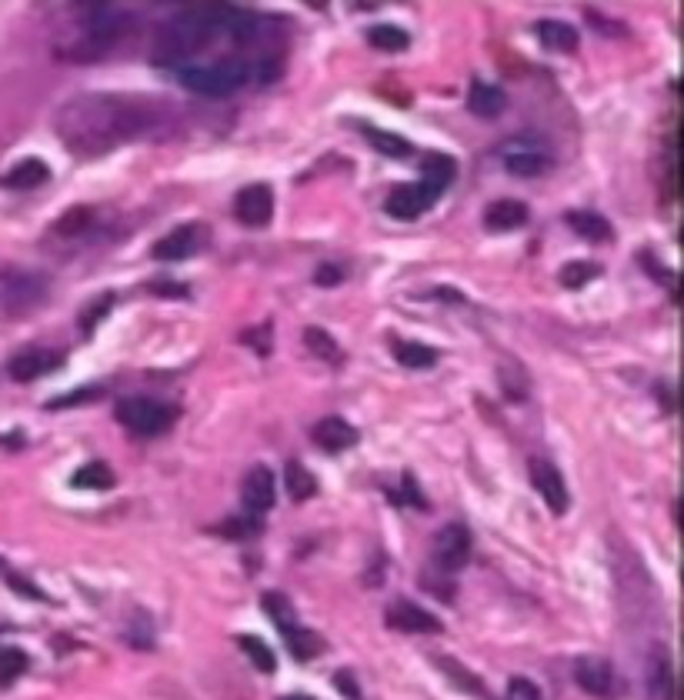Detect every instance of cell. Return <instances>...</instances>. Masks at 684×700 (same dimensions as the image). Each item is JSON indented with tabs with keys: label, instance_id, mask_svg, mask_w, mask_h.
Returning <instances> with one entry per match:
<instances>
[{
	"label": "cell",
	"instance_id": "60d3db41",
	"mask_svg": "<svg viewBox=\"0 0 684 700\" xmlns=\"http://www.w3.org/2000/svg\"><path fill=\"white\" fill-rule=\"evenodd\" d=\"M334 687L341 690L344 697H351V700H358V697H361V690H358V684H354L351 670H337V674H334Z\"/></svg>",
	"mask_w": 684,
	"mask_h": 700
},
{
	"label": "cell",
	"instance_id": "d4e9b609",
	"mask_svg": "<svg viewBox=\"0 0 684 700\" xmlns=\"http://www.w3.org/2000/svg\"><path fill=\"white\" fill-rule=\"evenodd\" d=\"M394 354H398L401 364L411 370H428L438 364V350L428 344H418V340H398V344H394Z\"/></svg>",
	"mask_w": 684,
	"mask_h": 700
},
{
	"label": "cell",
	"instance_id": "e0dca14e",
	"mask_svg": "<svg viewBox=\"0 0 684 700\" xmlns=\"http://www.w3.org/2000/svg\"><path fill=\"white\" fill-rule=\"evenodd\" d=\"M504 107H508V94L498 87V84H484V80H474L471 90H468V110L474 117H498L504 114Z\"/></svg>",
	"mask_w": 684,
	"mask_h": 700
},
{
	"label": "cell",
	"instance_id": "1f68e13d",
	"mask_svg": "<svg viewBox=\"0 0 684 700\" xmlns=\"http://www.w3.org/2000/svg\"><path fill=\"white\" fill-rule=\"evenodd\" d=\"M594 277H601V267L591 264V260H571V264L561 267V284L568 290H578L584 284H591Z\"/></svg>",
	"mask_w": 684,
	"mask_h": 700
},
{
	"label": "cell",
	"instance_id": "cb8c5ba5",
	"mask_svg": "<svg viewBox=\"0 0 684 700\" xmlns=\"http://www.w3.org/2000/svg\"><path fill=\"white\" fill-rule=\"evenodd\" d=\"M71 484L77 490H111L117 484V477H114V470L104 464V460H91V464L77 467Z\"/></svg>",
	"mask_w": 684,
	"mask_h": 700
},
{
	"label": "cell",
	"instance_id": "8fae6325",
	"mask_svg": "<svg viewBox=\"0 0 684 700\" xmlns=\"http://www.w3.org/2000/svg\"><path fill=\"white\" fill-rule=\"evenodd\" d=\"M431 207H434V200L421 184L394 187L388 194V200H384V210H388L391 217H398V220H418L424 210H431Z\"/></svg>",
	"mask_w": 684,
	"mask_h": 700
},
{
	"label": "cell",
	"instance_id": "7402d4cb",
	"mask_svg": "<svg viewBox=\"0 0 684 700\" xmlns=\"http://www.w3.org/2000/svg\"><path fill=\"white\" fill-rule=\"evenodd\" d=\"M648 697L651 700H674V674H671V660L664 657V650H658V654L651 657Z\"/></svg>",
	"mask_w": 684,
	"mask_h": 700
},
{
	"label": "cell",
	"instance_id": "8992f818",
	"mask_svg": "<svg viewBox=\"0 0 684 700\" xmlns=\"http://www.w3.org/2000/svg\"><path fill=\"white\" fill-rule=\"evenodd\" d=\"M384 624L401 630V634H438V630H441V620L434 617L431 610L418 607L408 597L394 600V604L388 607V614H384Z\"/></svg>",
	"mask_w": 684,
	"mask_h": 700
},
{
	"label": "cell",
	"instance_id": "e575fe53",
	"mask_svg": "<svg viewBox=\"0 0 684 700\" xmlns=\"http://www.w3.org/2000/svg\"><path fill=\"white\" fill-rule=\"evenodd\" d=\"M84 227H91V210L87 207H74L71 214H64L57 220V230H61V234H81Z\"/></svg>",
	"mask_w": 684,
	"mask_h": 700
},
{
	"label": "cell",
	"instance_id": "52a82bcc",
	"mask_svg": "<svg viewBox=\"0 0 684 700\" xmlns=\"http://www.w3.org/2000/svg\"><path fill=\"white\" fill-rule=\"evenodd\" d=\"M204 244H207L204 224H181L177 230H171V234H164L161 240H157L151 254L157 260H187V257H194Z\"/></svg>",
	"mask_w": 684,
	"mask_h": 700
},
{
	"label": "cell",
	"instance_id": "30bf717a",
	"mask_svg": "<svg viewBox=\"0 0 684 700\" xmlns=\"http://www.w3.org/2000/svg\"><path fill=\"white\" fill-rule=\"evenodd\" d=\"M47 284L41 277H31V274H0V304L11 307V310H21V307H31L37 300L44 297Z\"/></svg>",
	"mask_w": 684,
	"mask_h": 700
},
{
	"label": "cell",
	"instance_id": "7a4b0ae2",
	"mask_svg": "<svg viewBox=\"0 0 684 700\" xmlns=\"http://www.w3.org/2000/svg\"><path fill=\"white\" fill-rule=\"evenodd\" d=\"M247 80H251V64H247V60H217V64H207V67L181 70V84L204 97L237 94Z\"/></svg>",
	"mask_w": 684,
	"mask_h": 700
},
{
	"label": "cell",
	"instance_id": "5b68a950",
	"mask_svg": "<svg viewBox=\"0 0 684 700\" xmlns=\"http://www.w3.org/2000/svg\"><path fill=\"white\" fill-rule=\"evenodd\" d=\"M528 474H531L534 490H538L544 504L551 507V514H568V507H571V494H568V487H564L561 470L554 467L551 460L534 457L531 464H528Z\"/></svg>",
	"mask_w": 684,
	"mask_h": 700
},
{
	"label": "cell",
	"instance_id": "7bdbcfd3",
	"mask_svg": "<svg viewBox=\"0 0 684 700\" xmlns=\"http://www.w3.org/2000/svg\"><path fill=\"white\" fill-rule=\"evenodd\" d=\"M147 290H154V294H167V297H184L187 294V287L181 284H167V280H154Z\"/></svg>",
	"mask_w": 684,
	"mask_h": 700
},
{
	"label": "cell",
	"instance_id": "f546056e",
	"mask_svg": "<svg viewBox=\"0 0 684 700\" xmlns=\"http://www.w3.org/2000/svg\"><path fill=\"white\" fill-rule=\"evenodd\" d=\"M237 644H241V650L247 654V660H251V664H254L257 670H261V674H274L277 660H274V654H271V647H267L261 637L241 634V637H237Z\"/></svg>",
	"mask_w": 684,
	"mask_h": 700
},
{
	"label": "cell",
	"instance_id": "836d02e7",
	"mask_svg": "<svg viewBox=\"0 0 684 700\" xmlns=\"http://www.w3.org/2000/svg\"><path fill=\"white\" fill-rule=\"evenodd\" d=\"M111 304H114V294H104L101 300H91V304H87V310L81 314V330H84V334H91L97 320H104L107 314H111Z\"/></svg>",
	"mask_w": 684,
	"mask_h": 700
},
{
	"label": "cell",
	"instance_id": "ab89813d",
	"mask_svg": "<svg viewBox=\"0 0 684 700\" xmlns=\"http://www.w3.org/2000/svg\"><path fill=\"white\" fill-rule=\"evenodd\" d=\"M254 530H261V520L231 517V524H221V527H217V534H227V537H247V534H254Z\"/></svg>",
	"mask_w": 684,
	"mask_h": 700
},
{
	"label": "cell",
	"instance_id": "ac0fdd59",
	"mask_svg": "<svg viewBox=\"0 0 684 700\" xmlns=\"http://www.w3.org/2000/svg\"><path fill=\"white\" fill-rule=\"evenodd\" d=\"M47 180H51V167L37 157H27V160H21V164H14L11 170H7V174L0 177V184H4L7 190H37L41 184H47Z\"/></svg>",
	"mask_w": 684,
	"mask_h": 700
},
{
	"label": "cell",
	"instance_id": "f35d334b",
	"mask_svg": "<svg viewBox=\"0 0 684 700\" xmlns=\"http://www.w3.org/2000/svg\"><path fill=\"white\" fill-rule=\"evenodd\" d=\"M508 700H541V690L528 677H511L508 684Z\"/></svg>",
	"mask_w": 684,
	"mask_h": 700
},
{
	"label": "cell",
	"instance_id": "484cf974",
	"mask_svg": "<svg viewBox=\"0 0 684 700\" xmlns=\"http://www.w3.org/2000/svg\"><path fill=\"white\" fill-rule=\"evenodd\" d=\"M304 344H307V350H311L317 360H327V364H341L344 350L337 347V340L327 334L324 327H307L304 330Z\"/></svg>",
	"mask_w": 684,
	"mask_h": 700
},
{
	"label": "cell",
	"instance_id": "ba28073f",
	"mask_svg": "<svg viewBox=\"0 0 684 700\" xmlns=\"http://www.w3.org/2000/svg\"><path fill=\"white\" fill-rule=\"evenodd\" d=\"M234 217L244 227H264L274 217V190L267 184H251L234 197Z\"/></svg>",
	"mask_w": 684,
	"mask_h": 700
},
{
	"label": "cell",
	"instance_id": "9c48e42d",
	"mask_svg": "<svg viewBox=\"0 0 684 700\" xmlns=\"http://www.w3.org/2000/svg\"><path fill=\"white\" fill-rule=\"evenodd\" d=\"M574 680H578L581 690H588L591 697H611L614 687H618V680H614V670L604 657H581L578 664H574Z\"/></svg>",
	"mask_w": 684,
	"mask_h": 700
},
{
	"label": "cell",
	"instance_id": "d6986e66",
	"mask_svg": "<svg viewBox=\"0 0 684 700\" xmlns=\"http://www.w3.org/2000/svg\"><path fill=\"white\" fill-rule=\"evenodd\" d=\"M277 630H281L284 644L291 647V654L297 660H311V657H317L324 650V640L317 637V634H311V630H304L294 617L291 620H281V624H277Z\"/></svg>",
	"mask_w": 684,
	"mask_h": 700
},
{
	"label": "cell",
	"instance_id": "4dcf8cb0",
	"mask_svg": "<svg viewBox=\"0 0 684 700\" xmlns=\"http://www.w3.org/2000/svg\"><path fill=\"white\" fill-rule=\"evenodd\" d=\"M364 137L371 140L374 150H381L384 157H408L411 154V144L398 134H388V130H378V127H361Z\"/></svg>",
	"mask_w": 684,
	"mask_h": 700
},
{
	"label": "cell",
	"instance_id": "44dd1931",
	"mask_svg": "<svg viewBox=\"0 0 684 700\" xmlns=\"http://www.w3.org/2000/svg\"><path fill=\"white\" fill-rule=\"evenodd\" d=\"M504 167H508L514 177H541L544 170L551 167V157H544L531 147H521V150H508V154H504Z\"/></svg>",
	"mask_w": 684,
	"mask_h": 700
},
{
	"label": "cell",
	"instance_id": "603a6c76",
	"mask_svg": "<svg viewBox=\"0 0 684 700\" xmlns=\"http://www.w3.org/2000/svg\"><path fill=\"white\" fill-rule=\"evenodd\" d=\"M568 224H571V230L578 237H584V240H591V244H601V240H611V224L604 217H598V214H591V210H571L568 214Z\"/></svg>",
	"mask_w": 684,
	"mask_h": 700
},
{
	"label": "cell",
	"instance_id": "d590c367",
	"mask_svg": "<svg viewBox=\"0 0 684 700\" xmlns=\"http://www.w3.org/2000/svg\"><path fill=\"white\" fill-rule=\"evenodd\" d=\"M101 394H104L101 387H81V390H74V394L54 397L47 407H51V410H57V407H77V404H87V400H101Z\"/></svg>",
	"mask_w": 684,
	"mask_h": 700
},
{
	"label": "cell",
	"instance_id": "9a60e30c",
	"mask_svg": "<svg viewBox=\"0 0 684 700\" xmlns=\"http://www.w3.org/2000/svg\"><path fill=\"white\" fill-rule=\"evenodd\" d=\"M314 440H317V447L327 450V454H341V450H351L354 444H358V430H354L344 417H324V420H317Z\"/></svg>",
	"mask_w": 684,
	"mask_h": 700
},
{
	"label": "cell",
	"instance_id": "b9f144b4",
	"mask_svg": "<svg viewBox=\"0 0 684 700\" xmlns=\"http://www.w3.org/2000/svg\"><path fill=\"white\" fill-rule=\"evenodd\" d=\"M314 280H317L321 287H334V284H341V280H344V270L334 267V264H324V267H317Z\"/></svg>",
	"mask_w": 684,
	"mask_h": 700
},
{
	"label": "cell",
	"instance_id": "5bb4252c",
	"mask_svg": "<svg viewBox=\"0 0 684 700\" xmlns=\"http://www.w3.org/2000/svg\"><path fill=\"white\" fill-rule=\"evenodd\" d=\"M54 367H61V354H51V350H27V354H17L11 364H7V374H11L17 384H31V380L51 374Z\"/></svg>",
	"mask_w": 684,
	"mask_h": 700
},
{
	"label": "cell",
	"instance_id": "f6af8a7d",
	"mask_svg": "<svg viewBox=\"0 0 684 700\" xmlns=\"http://www.w3.org/2000/svg\"><path fill=\"white\" fill-rule=\"evenodd\" d=\"M404 490H408V500H411V504H421V507H424L421 490L414 487V477H411V474H404Z\"/></svg>",
	"mask_w": 684,
	"mask_h": 700
},
{
	"label": "cell",
	"instance_id": "74e56055",
	"mask_svg": "<svg viewBox=\"0 0 684 700\" xmlns=\"http://www.w3.org/2000/svg\"><path fill=\"white\" fill-rule=\"evenodd\" d=\"M641 264H644V270H648L651 277H661V284L671 290V297H678V277H674L668 267H664V264H654L648 250H644V254H641Z\"/></svg>",
	"mask_w": 684,
	"mask_h": 700
},
{
	"label": "cell",
	"instance_id": "7c38bea8",
	"mask_svg": "<svg viewBox=\"0 0 684 700\" xmlns=\"http://www.w3.org/2000/svg\"><path fill=\"white\" fill-rule=\"evenodd\" d=\"M274 497H277V490H274V474H271V470H267L264 464H257V467L247 470V477H244V484H241L244 507L251 510V514H264V510L274 507Z\"/></svg>",
	"mask_w": 684,
	"mask_h": 700
},
{
	"label": "cell",
	"instance_id": "d6a6232c",
	"mask_svg": "<svg viewBox=\"0 0 684 700\" xmlns=\"http://www.w3.org/2000/svg\"><path fill=\"white\" fill-rule=\"evenodd\" d=\"M434 664H438L441 670H448V674L454 677V684H458L461 690H468V694H474V697H488V690H484V684L474 674H468V670H464L458 660H451V657H434Z\"/></svg>",
	"mask_w": 684,
	"mask_h": 700
},
{
	"label": "cell",
	"instance_id": "f1b7e54d",
	"mask_svg": "<svg viewBox=\"0 0 684 700\" xmlns=\"http://www.w3.org/2000/svg\"><path fill=\"white\" fill-rule=\"evenodd\" d=\"M27 667L31 660L21 647H0V687H11L17 677H24Z\"/></svg>",
	"mask_w": 684,
	"mask_h": 700
},
{
	"label": "cell",
	"instance_id": "277c9868",
	"mask_svg": "<svg viewBox=\"0 0 684 700\" xmlns=\"http://www.w3.org/2000/svg\"><path fill=\"white\" fill-rule=\"evenodd\" d=\"M434 564H438L444 574H458V570L471 560V530L464 524H444L438 534H434Z\"/></svg>",
	"mask_w": 684,
	"mask_h": 700
},
{
	"label": "cell",
	"instance_id": "2e32d148",
	"mask_svg": "<svg viewBox=\"0 0 684 700\" xmlns=\"http://www.w3.org/2000/svg\"><path fill=\"white\" fill-rule=\"evenodd\" d=\"M531 210L514 197H504V200H491L488 210H484V227L488 230H518L528 224Z\"/></svg>",
	"mask_w": 684,
	"mask_h": 700
},
{
	"label": "cell",
	"instance_id": "ffe728a7",
	"mask_svg": "<svg viewBox=\"0 0 684 700\" xmlns=\"http://www.w3.org/2000/svg\"><path fill=\"white\" fill-rule=\"evenodd\" d=\"M538 40L548 50H558V54H574V50H578V30L571 24H564V20H541Z\"/></svg>",
	"mask_w": 684,
	"mask_h": 700
},
{
	"label": "cell",
	"instance_id": "ee69618b",
	"mask_svg": "<svg viewBox=\"0 0 684 700\" xmlns=\"http://www.w3.org/2000/svg\"><path fill=\"white\" fill-rule=\"evenodd\" d=\"M588 20L594 24V30H601V34H624L621 27H614V24H608V20H601L598 14H594V10H588Z\"/></svg>",
	"mask_w": 684,
	"mask_h": 700
},
{
	"label": "cell",
	"instance_id": "bcb514c9",
	"mask_svg": "<svg viewBox=\"0 0 684 700\" xmlns=\"http://www.w3.org/2000/svg\"><path fill=\"white\" fill-rule=\"evenodd\" d=\"M281 700H314V697H301V694H294V697H281Z\"/></svg>",
	"mask_w": 684,
	"mask_h": 700
},
{
	"label": "cell",
	"instance_id": "83f0119b",
	"mask_svg": "<svg viewBox=\"0 0 684 700\" xmlns=\"http://www.w3.org/2000/svg\"><path fill=\"white\" fill-rule=\"evenodd\" d=\"M368 40H371V47L388 50V54H398V50H408V47H411L408 30L391 27V24H378V27H371V30H368Z\"/></svg>",
	"mask_w": 684,
	"mask_h": 700
},
{
	"label": "cell",
	"instance_id": "6da1fadb",
	"mask_svg": "<svg viewBox=\"0 0 684 700\" xmlns=\"http://www.w3.org/2000/svg\"><path fill=\"white\" fill-rule=\"evenodd\" d=\"M171 114L137 94H81L57 110V137L77 157H101L137 137H154Z\"/></svg>",
	"mask_w": 684,
	"mask_h": 700
},
{
	"label": "cell",
	"instance_id": "4fadbf2b",
	"mask_svg": "<svg viewBox=\"0 0 684 700\" xmlns=\"http://www.w3.org/2000/svg\"><path fill=\"white\" fill-rule=\"evenodd\" d=\"M421 174H424L421 187L428 190L431 200H438L444 190L454 184V177H458V164H454V157H448V154H424Z\"/></svg>",
	"mask_w": 684,
	"mask_h": 700
},
{
	"label": "cell",
	"instance_id": "4316f807",
	"mask_svg": "<svg viewBox=\"0 0 684 700\" xmlns=\"http://www.w3.org/2000/svg\"><path fill=\"white\" fill-rule=\"evenodd\" d=\"M284 484H287V494L294 500H307L317 494V480L311 477V470L304 464H297V460H291V464L284 467Z\"/></svg>",
	"mask_w": 684,
	"mask_h": 700
},
{
	"label": "cell",
	"instance_id": "3957f363",
	"mask_svg": "<svg viewBox=\"0 0 684 700\" xmlns=\"http://www.w3.org/2000/svg\"><path fill=\"white\" fill-rule=\"evenodd\" d=\"M177 410L151 397H124L117 404V420L137 437H157L174 424Z\"/></svg>",
	"mask_w": 684,
	"mask_h": 700
},
{
	"label": "cell",
	"instance_id": "8d00e7d4",
	"mask_svg": "<svg viewBox=\"0 0 684 700\" xmlns=\"http://www.w3.org/2000/svg\"><path fill=\"white\" fill-rule=\"evenodd\" d=\"M241 340H244V344L251 347V350H257L261 357H267V354H271V324H261V330H257V327L244 330Z\"/></svg>",
	"mask_w": 684,
	"mask_h": 700
}]
</instances>
